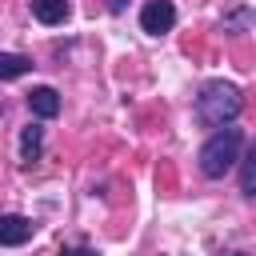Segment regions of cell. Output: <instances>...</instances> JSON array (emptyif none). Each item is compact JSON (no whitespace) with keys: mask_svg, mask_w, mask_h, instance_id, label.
Listing matches in <instances>:
<instances>
[{"mask_svg":"<svg viewBox=\"0 0 256 256\" xmlns=\"http://www.w3.org/2000/svg\"><path fill=\"white\" fill-rule=\"evenodd\" d=\"M240 108H244V96H240V88L228 84V80H212V84H204V92L196 96V120H200L204 128H228V124L240 116Z\"/></svg>","mask_w":256,"mask_h":256,"instance_id":"1","label":"cell"},{"mask_svg":"<svg viewBox=\"0 0 256 256\" xmlns=\"http://www.w3.org/2000/svg\"><path fill=\"white\" fill-rule=\"evenodd\" d=\"M240 144H244V132L240 128H216L212 136H208V144L200 148V172L208 176V180H220V176H228L232 168H236V160H240Z\"/></svg>","mask_w":256,"mask_h":256,"instance_id":"2","label":"cell"},{"mask_svg":"<svg viewBox=\"0 0 256 256\" xmlns=\"http://www.w3.org/2000/svg\"><path fill=\"white\" fill-rule=\"evenodd\" d=\"M172 24H176V4L172 0H148L140 8V28L148 36H164V32H172Z\"/></svg>","mask_w":256,"mask_h":256,"instance_id":"3","label":"cell"},{"mask_svg":"<svg viewBox=\"0 0 256 256\" xmlns=\"http://www.w3.org/2000/svg\"><path fill=\"white\" fill-rule=\"evenodd\" d=\"M32 232H36V224H32L28 216H16V212H4V216H0V244H4V248L28 244Z\"/></svg>","mask_w":256,"mask_h":256,"instance_id":"4","label":"cell"},{"mask_svg":"<svg viewBox=\"0 0 256 256\" xmlns=\"http://www.w3.org/2000/svg\"><path fill=\"white\" fill-rule=\"evenodd\" d=\"M28 108H32V116H40V120H52V116H60V92L56 88H32L28 92Z\"/></svg>","mask_w":256,"mask_h":256,"instance_id":"5","label":"cell"},{"mask_svg":"<svg viewBox=\"0 0 256 256\" xmlns=\"http://www.w3.org/2000/svg\"><path fill=\"white\" fill-rule=\"evenodd\" d=\"M40 148H44V128H40V124H28V128H20V164H32V160H40Z\"/></svg>","mask_w":256,"mask_h":256,"instance_id":"6","label":"cell"},{"mask_svg":"<svg viewBox=\"0 0 256 256\" xmlns=\"http://www.w3.org/2000/svg\"><path fill=\"white\" fill-rule=\"evenodd\" d=\"M32 16L40 24H64L68 20V0H32Z\"/></svg>","mask_w":256,"mask_h":256,"instance_id":"7","label":"cell"},{"mask_svg":"<svg viewBox=\"0 0 256 256\" xmlns=\"http://www.w3.org/2000/svg\"><path fill=\"white\" fill-rule=\"evenodd\" d=\"M24 72H32V60H28V56H20V52H0V80H16V76H24Z\"/></svg>","mask_w":256,"mask_h":256,"instance_id":"8","label":"cell"},{"mask_svg":"<svg viewBox=\"0 0 256 256\" xmlns=\"http://www.w3.org/2000/svg\"><path fill=\"white\" fill-rule=\"evenodd\" d=\"M240 188H244L248 196H256V140H252L248 156L240 160Z\"/></svg>","mask_w":256,"mask_h":256,"instance_id":"9","label":"cell"},{"mask_svg":"<svg viewBox=\"0 0 256 256\" xmlns=\"http://www.w3.org/2000/svg\"><path fill=\"white\" fill-rule=\"evenodd\" d=\"M256 24V12L252 8H236L232 16H224V28H252Z\"/></svg>","mask_w":256,"mask_h":256,"instance_id":"10","label":"cell"},{"mask_svg":"<svg viewBox=\"0 0 256 256\" xmlns=\"http://www.w3.org/2000/svg\"><path fill=\"white\" fill-rule=\"evenodd\" d=\"M60 256H96L92 248H68V252H60Z\"/></svg>","mask_w":256,"mask_h":256,"instance_id":"11","label":"cell"},{"mask_svg":"<svg viewBox=\"0 0 256 256\" xmlns=\"http://www.w3.org/2000/svg\"><path fill=\"white\" fill-rule=\"evenodd\" d=\"M124 4L128 0H108V12H124Z\"/></svg>","mask_w":256,"mask_h":256,"instance_id":"12","label":"cell"},{"mask_svg":"<svg viewBox=\"0 0 256 256\" xmlns=\"http://www.w3.org/2000/svg\"><path fill=\"white\" fill-rule=\"evenodd\" d=\"M232 256H248V252H232Z\"/></svg>","mask_w":256,"mask_h":256,"instance_id":"13","label":"cell"}]
</instances>
